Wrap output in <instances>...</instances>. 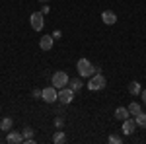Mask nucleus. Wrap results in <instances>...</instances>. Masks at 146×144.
Masks as SVG:
<instances>
[{
	"instance_id": "nucleus-13",
	"label": "nucleus",
	"mask_w": 146,
	"mask_h": 144,
	"mask_svg": "<svg viewBox=\"0 0 146 144\" xmlns=\"http://www.w3.org/2000/svg\"><path fill=\"white\" fill-rule=\"evenodd\" d=\"M12 125H14V121H12L10 117H4V119L0 121V129H2V131H10Z\"/></svg>"
},
{
	"instance_id": "nucleus-23",
	"label": "nucleus",
	"mask_w": 146,
	"mask_h": 144,
	"mask_svg": "<svg viewBox=\"0 0 146 144\" xmlns=\"http://www.w3.org/2000/svg\"><path fill=\"white\" fill-rule=\"evenodd\" d=\"M41 2H47V0H41Z\"/></svg>"
},
{
	"instance_id": "nucleus-21",
	"label": "nucleus",
	"mask_w": 146,
	"mask_h": 144,
	"mask_svg": "<svg viewBox=\"0 0 146 144\" xmlns=\"http://www.w3.org/2000/svg\"><path fill=\"white\" fill-rule=\"evenodd\" d=\"M55 125H56V127H62V119L58 117V119H56V121H55Z\"/></svg>"
},
{
	"instance_id": "nucleus-4",
	"label": "nucleus",
	"mask_w": 146,
	"mask_h": 144,
	"mask_svg": "<svg viewBox=\"0 0 146 144\" xmlns=\"http://www.w3.org/2000/svg\"><path fill=\"white\" fill-rule=\"evenodd\" d=\"M68 80H70V78H68L66 72L58 70V72L53 74V80H51V82H53V86H55L56 90H60V88H66V86H68Z\"/></svg>"
},
{
	"instance_id": "nucleus-1",
	"label": "nucleus",
	"mask_w": 146,
	"mask_h": 144,
	"mask_svg": "<svg viewBox=\"0 0 146 144\" xmlns=\"http://www.w3.org/2000/svg\"><path fill=\"white\" fill-rule=\"evenodd\" d=\"M76 68H78V74H80L82 78H90V76H94V74L101 72V68L94 66L88 58H80L78 62H76Z\"/></svg>"
},
{
	"instance_id": "nucleus-8",
	"label": "nucleus",
	"mask_w": 146,
	"mask_h": 144,
	"mask_svg": "<svg viewBox=\"0 0 146 144\" xmlns=\"http://www.w3.org/2000/svg\"><path fill=\"white\" fill-rule=\"evenodd\" d=\"M101 22L105 23V25H113V23L117 22V14L111 12V10H105L101 14Z\"/></svg>"
},
{
	"instance_id": "nucleus-20",
	"label": "nucleus",
	"mask_w": 146,
	"mask_h": 144,
	"mask_svg": "<svg viewBox=\"0 0 146 144\" xmlns=\"http://www.w3.org/2000/svg\"><path fill=\"white\" fill-rule=\"evenodd\" d=\"M33 98H35V100L41 98V90H33Z\"/></svg>"
},
{
	"instance_id": "nucleus-18",
	"label": "nucleus",
	"mask_w": 146,
	"mask_h": 144,
	"mask_svg": "<svg viewBox=\"0 0 146 144\" xmlns=\"http://www.w3.org/2000/svg\"><path fill=\"white\" fill-rule=\"evenodd\" d=\"M22 134H23V140H25V138H33V129H31V127H25L22 131Z\"/></svg>"
},
{
	"instance_id": "nucleus-5",
	"label": "nucleus",
	"mask_w": 146,
	"mask_h": 144,
	"mask_svg": "<svg viewBox=\"0 0 146 144\" xmlns=\"http://www.w3.org/2000/svg\"><path fill=\"white\" fill-rule=\"evenodd\" d=\"M41 98H43V101H47V103H53V101L58 100V92H56L55 86H47V88L41 90Z\"/></svg>"
},
{
	"instance_id": "nucleus-10",
	"label": "nucleus",
	"mask_w": 146,
	"mask_h": 144,
	"mask_svg": "<svg viewBox=\"0 0 146 144\" xmlns=\"http://www.w3.org/2000/svg\"><path fill=\"white\" fill-rule=\"evenodd\" d=\"M131 113H129V107H117L115 109V121H121L123 123L125 119H129Z\"/></svg>"
},
{
	"instance_id": "nucleus-14",
	"label": "nucleus",
	"mask_w": 146,
	"mask_h": 144,
	"mask_svg": "<svg viewBox=\"0 0 146 144\" xmlns=\"http://www.w3.org/2000/svg\"><path fill=\"white\" fill-rule=\"evenodd\" d=\"M129 92H131V96H138L142 90H140V84L138 82H131L129 84Z\"/></svg>"
},
{
	"instance_id": "nucleus-12",
	"label": "nucleus",
	"mask_w": 146,
	"mask_h": 144,
	"mask_svg": "<svg viewBox=\"0 0 146 144\" xmlns=\"http://www.w3.org/2000/svg\"><path fill=\"white\" fill-rule=\"evenodd\" d=\"M64 140H66V134L62 133V131H56V133L53 134V142L55 144H62Z\"/></svg>"
},
{
	"instance_id": "nucleus-6",
	"label": "nucleus",
	"mask_w": 146,
	"mask_h": 144,
	"mask_svg": "<svg viewBox=\"0 0 146 144\" xmlns=\"http://www.w3.org/2000/svg\"><path fill=\"white\" fill-rule=\"evenodd\" d=\"M58 100L62 101V103H70V101L74 100V90L66 86V88H60L58 90Z\"/></svg>"
},
{
	"instance_id": "nucleus-17",
	"label": "nucleus",
	"mask_w": 146,
	"mask_h": 144,
	"mask_svg": "<svg viewBox=\"0 0 146 144\" xmlns=\"http://www.w3.org/2000/svg\"><path fill=\"white\" fill-rule=\"evenodd\" d=\"M135 121H136V125H138V127H144V129H146V113H140V115H136Z\"/></svg>"
},
{
	"instance_id": "nucleus-9",
	"label": "nucleus",
	"mask_w": 146,
	"mask_h": 144,
	"mask_svg": "<svg viewBox=\"0 0 146 144\" xmlns=\"http://www.w3.org/2000/svg\"><path fill=\"white\" fill-rule=\"evenodd\" d=\"M135 129H136V121H135V119L129 117V119H125V121H123V133L125 134H133V133H135Z\"/></svg>"
},
{
	"instance_id": "nucleus-7",
	"label": "nucleus",
	"mask_w": 146,
	"mask_h": 144,
	"mask_svg": "<svg viewBox=\"0 0 146 144\" xmlns=\"http://www.w3.org/2000/svg\"><path fill=\"white\" fill-rule=\"evenodd\" d=\"M53 41H55L53 35H43L41 41H39V49H41V51H51V49H53Z\"/></svg>"
},
{
	"instance_id": "nucleus-16",
	"label": "nucleus",
	"mask_w": 146,
	"mask_h": 144,
	"mask_svg": "<svg viewBox=\"0 0 146 144\" xmlns=\"http://www.w3.org/2000/svg\"><path fill=\"white\" fill-rule=\"evenodd\" d=\"M68 86L74 90V92H78V90L82 88V80H80V78H72V80H68Z\"/></svg>"
},
{
	"instance_id": "nucleus-11",
	"label": "nucleus",
	"mask_w": 146,
	"mask_h": 144,
	"mask_svg": "<svg viewBox=\"0 0 146 144\" xmlns=\"http://www.w3.org/2000/svg\"><path fill=\"white\" fill-rule=\"evenodd\" d=\"M6 142H8V144H22L23 142V134H20V133H8Z\"/></svg>"
},
{
	"instance_id": "nucleus-22",
	"label": "nucleus",
	"mask_w": 146,
	"mask_h": 144,
	"mask_svg": "<svg viewBox=\"0 0 146 144\" xmlns=\"http://www.w3.org/2000/svg\"><path fill=\"white\" fill-rule=\"evenodd\" d=\"M140 96H142V101L146 103V90H142V92H140Z\"/></svg>"
},
{
	"instance_id": "nucleus-2",
	"label": "nucleus",
	"mask_w": 146,
	"mask_h": 144,
	"mask_svg": "<svg viewBox=\"0 0 146 144\" xmlns=\"http://www.w3.org/2000/svg\"><path fill=\"white\" fill-rule=\"evenodd\" d=\"M107 86V80H105V76L101 74V72H98V74H94V76H90V82H88V88L92 90V92H98V90H103Z\"/></svg>"
},
{
	"instance_id": "nucleus-15",
	"label": "nucleus",
	"mask_w": 146,
	"mask_h": 144,
	"mask_svg": "<svg viewBox=\"0 0 146 144\" xmlns=\"http://www.w3.org/2000/svg\"><path fill=\"white\" fill-rule=\"evenodd\" d=\"M129 113H131V115H140V113H142V107H140V103H131V105H129Z\"/></svg>"
},
{
	"instance_id": "nucleus-3",
	"label": "nucleus",
	"mask_w": 146,
	"mask_h": 144,
	"mask_svg": "<svg viewBox=\"0 0 146 144\" xmlns=\"http://www.w3.org/2000/svg\"><path fill=\"white\" fill-rule=\"evenodd\" d=\"M29 23H31V27H33L35 31H41L45 27V14L43 12H33L29 16Z\"/></svg>"
},
{
	"instance_id": "nucleus-19",
	"label": "nucleus",
	"mask_w": 146,
	"mask_h": 144,
	"mask_svg": "<svg viewBox=\"0 0 146 144\" xmlns=\"http://www.w3.org/2000/svg\"><path fill=\"white\" fill-rule=\"evenodd\" d=\"M107 140H109L111 144H121V142H123V138H121V136H117V134H111Z\"/></svg>"
}]
</instances>
